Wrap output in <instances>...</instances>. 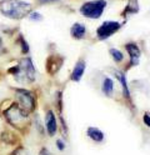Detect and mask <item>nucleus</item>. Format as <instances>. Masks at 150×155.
Wrapping results in <instances>:
<instances>
[{"label": "nucleus", "mask_w": 150, "mask_h": 155, "mask_svg": "<svg viewBox=\"0 0 150 155\" xmlns=\"http://www.w3.org/2000/svg\"><path fill=\"white\" fill-rule=\"evenodd\" d=\"M12 155H30V153L25 148H18V149H15L13 151Z\"/></svg>", "instance_id": "nucleus-18"}, {"label": "nucleus", "mask_w": 150, "mask_h": 155, "mask_svg": "<svg viewBox=\"0 0 150 155\" xmlns=\"http://www.w3.org/2000/svg\"><path fill=\"white\" fill-rule=\"evenodd\" d=\"M15 95L18 98V105L24 111L30 113V111L34 110V108H35V99H34V95L30 93L29 90L16 89L15 90Z\"/></svg>", "instance_id": "nucleus-5"}, {"label": "nucleus", "mask_w": 150, "mask_h": 155, "mask_svg": "<svg viewBox=\"0 0 150 155\" xmlns=\"http://www.w3.org/2000/svg\"><path fill=\"white\" fill-rule=\"evenodd\" d=\"M85 68H86L85 60L80 59L75 64L74 69H73V73H72V76H70V79H72L73 81H76V83L80 81V80H82V78H83V75H84V73H85Z\"/></svg>", "instance_id": "nucleus-10"}, {"label": "nucleus", "mask_w": 150, "mask_h": 155, "mask_svg": "<svg viewBox=\"0 0 150 155\" xmlns=\"http://www.w3.org/2000/svg\"><path fill=\"white\" fill-rule=\"evenodd\" d=\"M19 39H20V43H22V50H23V53H28V51H29V45H28V43L23 39L22 35H20Z\"/></svg>", "instance_id": "nucleus-19"}, {"label": "nucleus", "mask_w": 150, "mask_h": 155, "mask_svg": "<svg viewBox=\"0 0 150 155\" xmlns=\"http://www.w3.org/2000/svg\"><path fill=\"white\" fill-rule=\"evenodd\" d=\"M39 155H50V153H49V150H48L46 148H43L42 150H40Z\"/></svg>", "instance_id": "nucleus-22"}, {"label": "nucleus", "mask_w": 150, "mask_h": 155, "mask_svg": "<svg viewBox=\"0 0 150 155\" xmlns=\"http://www.w3.org/2000/svg\"><path fill=\"white\" fill-rule=\"evenodd\" d=\"M0 13L14 20H22L32 13V4L23 0H2Z\"/></svg>", "instance_id": "nucleus-1"}, {"label": "nucleus", "mask_w": 150, "mask_h": 155, "mask_svg": "<svg viewBox=\"0 0 150 155\" xmlns=\"http://www.w3.org/2000/svg\"><path fill=\"white\" fill-rule=\"evenodd\" d=\"M45 127H46V131L50 137H54L58 131V121L55 118V114L52 110H48L46 116H45Z\"/></svg>", "instance_id": "nucleus-9"}, {"label": "nucleus", "mask_w": 150, "mask_h": 155, "mask_svg": "<svg viewBox=\"0 0 150 155\" xmlns=\"http://www.w3.org/2000/svg\"><path fill=\"white\" fill-rule=\"evenodd\" d=\"M39 3H54V2H58V0H38Z\"/></svg>", "instance_id": "nucleus-23"}, {"label": "nucleus", "mask_w": 150, "mask_h": 155, "mask_svg": "<svg viewBox=\"0 0 150 155\" xmlns=\"http://www.w3.org/2000/svg\"><path fill=\"white\" fill-rule=\"evenodd\" d=\"M8 123L18 130H24L28 128L29 116L28 113L24 111L18 104H13L10 108H8L4 113Z\"/></svg>", "instance_id": "nucleus-3"}, {"label": "nucleus", "mask_w": 150, "mask_h": 155, "mask_svg": "<svg viewBox=\"0 0 150 155\" xmlns=\"http://www.w3.org/2000/svg\"><path fill=\"white\" fill-rule=\"evenodd\" d=\"M115 76H116L118 81L120 83V85H122V89H123L124 95L126 96L128 99H130V91H129V86H128V83H126L125 75H124L123 73H120V71H116V73H115Z\"/></svg>", "instance_id": "nucleus-13"}, {"label": "nucleus", "mask_w": 150, "mask_h": 155, "mask_svg": "<svg viewBox=\"0 0 150 155\" xmlns=\"http://www.w3.org/2000/svg\"><path fill=\"white\" fill-rule=\"evenodd\" d=\"M2 45H3V39H2V36H0V48H2Z\"/></svg>", "instance_id": "nucleus-24"}, {"label": "nucleus", "mask_w": 150, "mask_h": 155, "mask_svg": "<svg viewBox=\"0 0 150 155\" xmlns=\"http://www.w3.org/2000/svg\"><path fill=\"white\" fill-rule=\"evenodd\" d=\"M86 34V28L80 24V23H75L73 24L72 29H70V35H72L74 39H76V40H80V39H83Z\"/></svg>", "instance_id": "nucleus-12"}, {"label": "nucleus", "mask_w": 150, "mask_h": 155, "mask_svg": "<svg viewBox=\"0 0 150 155\" xmlns=\"http://www.w3.org/2000/svg\"><path fill=\"white\" fill-rule=\"evenodd\" d=\"M9 71L20 83H34L36 80V70L30 58L22 59L15 68H12Z\"/></svg>", "instance_id": "nucleus-2"}, {"label": "nucleus", "mask_w": 150, "mask_h": 155, "mask_svg": "<svg viewBox=\"0 0 150 155\" xmlns=\"http://www.w3.org/2000/svg\"><path fill=\"white\" fill-rule=\"evenodd\" d=\"M29 18H30V20H33V21H40L43 19V15L39 14L38 12H32L29 14Z\"/></svg>", "instance_id": "nucleus-17"}, {"label": "nucleus", "mask_w": 150, "mask_h": 155, "mask_svg": "<svg viewBox=\"0 0 150 155\" xmlns=\"http://www.w3.org/2000/svg\"><path fill=\"white\" fill-rule=\"evenodd\" d=\"M105 8H106L105 0H93V2H86L80 6V13L85 18L98 19L103 15Z\"/></svg>", "instance_id": "nucleus-4"}, {"label": "nucleus", "mask_w": 150, "mask_h": 155, "mask_svg": "<svg viewBox=\"0 0 150 155\" xmlns=\"http://www.w3.org/2000/svg\"><path fill=\"white\" fill-rule=\"evenodd\" d=\"M138 12H139V3H138V0H129L128 5L125 6L124 12H123V15L128 16L129 14H136Z\"/></svg>", "instance_id": "nucleus-14"}, {"label": "nucleus", "mask_w": 150, "mask_h": 155, "mask_svg": "<svg viewBox=\"0 0 150 155\" xmlns=\"http://www.w3.org/2000/svg\"><path fill=\"white\" fill-rule=\"evenodd\" d=\"M125 49L130 56V66H134V65H138L139 64V59H140V51L139 46L135 44V43H128L125 45Z\"/></svg>", "instance_id": "nucleus-8"}, {"label": "nucleus", "mask_w": 150, "mask_h": 155, "mask_svg": "<svg viewBox=\"0 0 150 155\" xmlns=\"http://www.w3.org/2000/svg\"><path fill=\"white\" fill-rule=\"evenodd\" d=\"M86 135L89 139H92L95 143H103L105 139L104 133L100 130L99 128H94V127H89L86 130Z\"/></svg>", "instance_id": "nucleus-11"}, {"label": "nucleus", "mask_w": 150, "mask_h": 155, "mask_svg": "<svg viewBox=\"0 0 150 155\" xmlns=\"http://www.w3.org/2000/svg\"><path fill=\"white\" fill-rule=\"evenodd\" d=\"M102 90L105 95H112L113 90H114V83L113 80L110 79L109 76H105L104 78V80H103V84H102Z\"/></svg>", "instance_id": "nucleus-15"}, {"label": "nucleus", "mask_w": 150, "mask_h": 155, "mask_svg": "<svg viewBox=\"0 0 150 155\" xmlns=\"http://www.w3.org/2000/svg\"><path fill=\"white\" fill-rule=\"evenodd\" d=\"M56 147H58V149H59V150H64V149H65V144H64V141H63V140L58 139V140H56Z\"/></svg>", "instance_id": "nucleus-21"}, {"label": "nucleus", "mask_w": 150, "mask_h": 155, "mask_svg": "<svg viewBox=\"0 0 150 155\" xmlns=\"http://www.w3.org/2000/svg\"><path fill=\"white\" fill-rule=\"evenodd\" d=\"M109 53H110V55H112V58L114 59V61H116V63H120V61L124 59L123 53L119 51L118 49H115V48H112V49L109 50Z\"/></svg>", "instance_id": "nucleus-16"}, {"label": "nucleus", "mask_w": 150, "mask_h": 155, "mask_svg": "<svg viewBox=\"0 0 150 155\" xmlns=\"http://www.w3.org/2000/svg\"><path fill=\"white\" fill-rule=\"evenodd\" d=\"M63 63H64V58L62 55H58V54H53L48 58L46 60V69H48V73L50 75H54L59 71V69L63 66Z\"/></svg>", "instance_id": "nucleus-7"}, {"label": "nucleus", "mask_w": 150, "mask_h": 155, "mask_svg": "<svg viewBox=\"0 0 150 155\" xmlns=\"http://www.w3.org/2000/svg\"><path fill=\"white\" fill-rule=\"evenodd\" d=\"M143 121H144V124L146 125V127L150 128V115H149V114H144V116H143Z\"/></svg>", "instance_id": "nucleus-20"}, {"label": "nucleus", "mask_w": 150, "mask_h": 155, "mask_svg": "<svg viewBox=\"0 0 150 155\" xmlns=\"http://www.w3.org/2000/svg\"><path fill=\"white\" fill-rule=\"evenodd\" d=\"M122 28V23L119 21H105L96 30V36L99 40H106L108 38L118 33Z\"/></svg>", "instance_id": "nucleus-6"}]
</instances>
